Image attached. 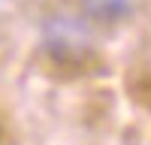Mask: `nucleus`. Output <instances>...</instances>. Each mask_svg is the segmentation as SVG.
Instances as JSON below:
<instances>
[{
	"instance_id": "f257e3e1",
	"label": "nucleus",
	"mask_w": 151,
	"mask_h": 145,
	"mask_svg": "<svg viewBox=\"0 0 151 145\" xmlns=\"http://www.w3.org/2000/svg\"><path fill=\"white\" fill-rule=\"evenodd\" d=\"M45 52L55 64H85L91 60V30L82 18L73 15H52L45 18Z\"/></svg>"
},
{
	"instance_id": "f03ea898",
	"label": "nucleus",
	"mask_w": 151,
	"mask_h": 145,
	"mask_svg": "<svg viewBox=\"0 0 151 145\" xmlns=\"http://www.w3.org/2000/svg\"><path fill=\"white\" fill-rule=\"evenodd\" d=\"M79 9L97 24H118L133 15L136 0H79Z\"/></svg>"
},
{
	"instance_id": "7ed1b4c3",
	"label": "nucleus",
	"mask_w": 151,
	"mask_h": 145,
	"mask_svg": "<svg viewBox=\"0 0 151 145\" xmlns=\"http://www.w3.org/2000/svg\"><path fill=\"white\" fill-rule=\"evenodd\" d=\"M0 145H3V133H0Z\"/></svg>"
}]
</instances>
